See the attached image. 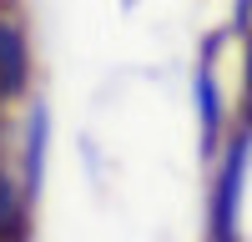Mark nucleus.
I'll return each instance as SVG.
<instances>
[{
  "label": "nucleus",
  "mask_w": 252,
  "mask_h": 242,
  "mask_svg": "<svg viewBox=\"0 0 252 242\" xmlns=\"http://www.w3.org/2000/svg\"><path fill=\"white\" fill-rule=\"evenodd\" d=\"M26 76H31V46H26V30L20 20L0 10V101L26 91Z\"/></svg>",
  "instance_id": "obj_1"
},
{
  "label": "nucleus",
  "mask_w": 252,
  "mask_h": 242,
  "mask_svg": "<svg viewBox=\"0 0 252 242\" xmlns=\"http://www.w3.org/2000/svg\"><path fill=\"white\" fill-rule=\"evenodd\" d=\"M26 227V192L10 182V172H0V242L20 237Z\"/></svg>",
  "instance_id": "obj_2"
},
{
  "label": "nucleus",
  "mask_w": 252,
  "mask_h": 242,
  "mask_svg": "<svg viewBox=\"0 0 252 242\" xmlns=\"http://www.w3.org/2000/svg\"><path fill=\"white\" fill-rule=\"evenodd\" d=\"M197 111H202V126L217 131V91H212V71H197Z\"/></svg>",
  "instance_id": "obj_3"
},
{
  "label": "nucleus",
  "mask_w": 252,
  "mask_h": 242,
  "mask_svg": "<svg viewBox=\"0 0 252 242\" xmlns=\"http://www.w3.org/2000/svg\"><path fill=\"white\" fill-rule=\"evenodd\" d=\"M237 10H242V15H247V10H252V0H237Z\"/></svg>",
  "instance_id": "obj_4"
},
{
  "label": "nucleus",
  "mask_w": 252,
  "mask_h": 242,
  "mask_svg": "<svg viewBox=\"0 0 252 242\" xmlns=\"http://www.w3.org/2000/svg\"><path fill=\"white\" fill-rule=\"evenodd\" d=\"M126 5H136V0H126Z\"/></svg>",
  "instance_id": "obj_5"
}]
</instances>
